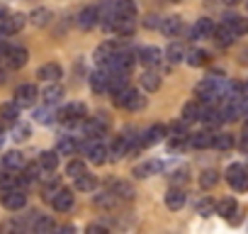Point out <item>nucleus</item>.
I'll list each match as a JSON object with an SVG mask.
<instances>
[{"mask_svg":"<svg viewBox=\"0 0 248 234\" xmlns=\"http://www.w3.org/2000/svg\"><path fill=\"white\" fill-rule=\"evenodd\" d=\"M224 176H226V183L233 190H238V193L248 190V166L246 164H231Z\"/></svg>","mask_w":248,"mask_h":234,"instance_id":"nucleus-1","label":"nucleus"},{"mask_svg":"<svg viewBox=\"0 0 248 234\" xmlns=\"http://www.w3.org/2000/svg\"><path fill=\"white\" fill-rule=\"evenodd\" d=\"M56 120L61 125H78V122H83L85 120V105L83 102H71V105L61 107L56 112Z\"/></svg>","mask_w":248,"mask_h":234,"instance_id":"nucleus-2","label":"nucleus"},{"mask_svg":"<svg viewBox=\"0 0 248 234\" xmlns=\"http://www.w3.org/2000/svg\"><path fill=\"white\" fill-rule=\"evenodd\" d=\"M0 61H3L8 68H22L27 64V49H22V47H3V51H0Z\"/></svg>","mask_w":248,"mask_h":234,"instance_id":"nucleus-3","label":"nucleus"},{"mask_svg":"<svg viewBox=\"0 0 248 234\" xmlns=\"http://www.w3.org/2000/svg\"><path fill=\"white\" fill-rule=\"evenodd\" d=\"M83 130H85V134H88V137L100 139V137L109 130V120H107V115H105V112H100V115H95V117H88V120L83 122Z\"/></svg>","mask_w":248,"mask_h":234,"instance_id":"nucleus-4","label":"nucleus"},{"mask_svg":"<svg viewBox=\"0 0 248 234\" xmlns=\"http://www.w3.org/2000/svg\"><path fill=\"white\" fill-rule=\"evenodd\" d=\"M78 149H80V151L88 156V161H93V164H105V161H107V149H105V144L97 142V139H88V142L78 144Z\"/></svg>","mask_w":248,"mask_h":234,"instance_id":"nucleus-5","label":"nucleus"},{"mask_svg":"<svg viewBox=\"0 0 248 234\" xmlns=\"http://www.w3.org/2000/svg\"><path fill=\"white\" fill-rule=\"evenodd\" d=\"M0 202H3L5 210H22L27 205V193L22 188H8L0 195Z\"/></svg>","mask_w":248,"mask_h":234,"instance_id":"nucleus-6","label":"nucleus"},{"mask_svg":"<svg viewBox=\"0 0 248 234\" xmlns=\"http://www.w3.org/2000/svg\"><path fill=\"white\" fill-rule=\"evenodd\" d=\"M49 202H51V207H54L56 212H66V210L73 207V193H71L68 188H56V190L51 193Z\"/></svg>","mask_w":248,"mask_h":234,"instance_id":"nucleus-7","label":"nucleus"},{"mask_svg":"<svg viewBox=\"0 0 248 234\" xmlns=\"http://www.w3.org/2000/svg\"><path fill=\"white\" fill-rule=\"evenodd\" d=\"M37 98H39V90H37V85H32V83H25V85H20V88L15 90V102H17L20 107L34 105Z\"/></svg>","mask_w":248,"mask_h":234,"instance_id":"nucleus-8","label":"nucleus"},{"mask_svg":"<svg viewBox=\"0 0 248 234\" xmlns=\"http://www.w3.org/2000/svg\"><path fill=\"white\" fill-rule=\"evenodd\" d=\"M114 15L117 20H137V0H117Z\"/></svg>","mask_w":248,"mask_h":234,"instance_id":"nucleus-9","label":"nucleus"},{"mask_svg":"<svg viewBox=\"0 0 248 234\" xmlns=\"http://www.w3.org/2000/svg\"><path fill=\"white\" fill-rule=\"evenodd\" d=\"M139 61L149 68H156L163 61V51L158 47H144V49H139Z\"/></svg>","mask_w":248,"mask_h":234,"instance_id":"nucleus-10","label":"nucleus"},{"mask_svg":"<svg viewBox=\"0 0 248 234\" xmlns=\"http://www.w3.org/2000/svg\"><path fill=\"white\" fill-rule=\"evenodd\" d=\"M25 22H27V17H25L22 13L8 15L3 22H0V32H3V34H15V32H20V30L25 27Z\"/></svg>","mask_w":248,"mask_h":234,"instance_id":"nucleus-11","label":"nucleus"},{"mask_svg":"<svg viewBox=\"0 0 248 234\" xmlns=\"http://www.w3.org/2000/svg\"><path fill=\"white\" fill-rule=\"evenodd\" d=\"M97 17H100L97 8H95V5H88V8H83L80 15H78V27H80V30H93V27L97 25Z\"/></svg>","mask_w":248,"mask_h":234,"instance_id":"nucleus-12","label":"nucleus"},{"mask_svg":"<svg viewBox=\"0 0 248 234\" xmlns=\"http://www.w3.org/2000/svg\"><path fill=\"white\" fill-rule=\"evenodd\" d=\"M202 102L200 100H190V102H185V107H183V112H180V117H183V122H197L200 117H202Z\"/></svg>","mask_w":248,"mask_h":234,"instance_id":"nucleus-13","label":"nucleus"},{"mask_svg":"<svg viewBox=\"0 0 248 234\" xmlns=\"http://www.w3.org/2000/svg\"><path fill=\"white\" fill-rule=\"evenodd\" d=\"M39 95H42L44 105H49V107H51V105H59V102H61V98H63V88L54 81V83H51V85H46Z\"/></svg>","mask_w":248,"mask_h":234,"instance_id":"nucleus-14","label":"nucleus"},{"mask_svg":"<svg viewBox=\"0 0 248 234\" xmlns=\"http://www.w3.org/2000/svg\"><path fill=\"white\" fill-rule=\"evenodd\" d=\"M107 81H109V71L105 66H100L93 76H90V88L93 93H105L107 90Z\"/></svg>","mask_w":248,"mask_h":234,"instance_id":"nucleus-15","label":"nucleus"},{"mask_svg":"<svg viewBox=\"0 0 248 234\" xmlns=\"http://www.w3.org/2000/svg\"><path fill=\"white\" fill-rule=\"evenodd\" d=\"M187 144H190V147H195V149H209V147L214 144V134H212L209 130L195 132V134H190Z\"/></svg>","mask_w":248,"mask_h":234,"instance_id":"nucleus-16","label":"nucleus"},{"mask_svg":"<svg viewBox=\"0 0 248 234\" xmlns=\"http://www.w3.org/2000/svg\"><path fill=\"white\" fill-rule=\"evenodd\" d=\"M37 76H39L42 81H46V83H54V81H59V78L63 76V68H61L59 64H44V66L37 71Z\"/></svg>","mask_w":248,"mask_h":234,"instance_id":"nucleus-17","label":"nucleus"},{"mask_svg":"<svg viewBox=\"0 0 248 234\" xmlns=\"http://www.w3.org/2000/svg\"><path fill=\"white\" fill-rule=\"evenodd\" d=\"M129 144H132V142H129L127 137H117V142L112 144V149L107 151V156L114 159V161H117V159H124V156H129Z\"/></svg>","mask_w":248,"mask_h":234,"instance_id":"nucleus-18","label":"nucleus"},{"mask_svg":"<svg viewBox=\"0 0 248 234\" xmlns=\"http://www.w3.org/2000/svg\"><path fill=\"white\" fill-rule=\"evenodd\" d=\"M129 73L127 71H109V81H107V90H112V95L117 93V90H122V88H127V78Z\"/></svg>","mask_w":248,"mask_h":234,"instance_id":"nucleus-19","label":"nucleus"},{"mask_svg":"<svg viewBox=\"0 0 248 234\" xmlns=\"http://www.w3.org/2000/svg\"><path fill=\"white\" fill-rule=\"evenodd\" d=\"M212 32H214V22L207 20V17H202L192 27V39H207V37H212Z\"/></svg>","mask_w":248,"mask_h":234,"instance_id":"nucleus-20","label":"nucleus"},{"mask_svg":"<svg viewBox=\"0 0 248 234\" xmlns=\"http://www.w3.org/2000/svg\"><path fill=\"white\" fill-rule=\"evenodd\" d=\"M78 151V142L73 137H59L56 142V154L59 156H73Z\"/></svg>","mask_w":248,"mask_h":234,"instance_id":"nucleus-21","label":"nucleus"},{"mask_svg":"<svg viewBox=\"0 0 248 234\" xmlns=\"http://www.w3.org/2000/svg\"><path fill=\"white\" fill-rule=\"evenodd\" d=\"M183 205H185V190L170 188V190L166 193V207H168V210H180Z\"/></svg>","mask_w":248,"mask_h":234,"instance_id":"nucleus-22","label":"nucleus"},{"mask_svg":"<svg viewBox=\"0 0 248 234\" xmlns=\"http://www.w3.org/2000/svg\"><path fill=\"white\" fill-rule=\"evenodd\" d=\"M212 37L217 39V44H221V47H229L233 39H236V34H233V30L229 27V25H221V27H214V32H212Z\"/></svg>","mask_w":248,"mask_h":234,"instance_id":"nucleus-23","label":"nucleus"},{"mask_svg":"<svg viewBox=\"0 0 248 234\" xmlns=\"http://www.w3.org/2000/svg\"><path fill=\"white\" fill-rule=\"evenodd\" d=\"M37 164L42 166V171L51 173V171H56V166H59V154H56V151H42L39 159H37Z\"/></svg>","mask_w":248,"mask_h":234,"instance_id":"nucleus-24","label":"nucleus"},{"mask_svg":"<svg viewBox=\"0 0 248 234\" xmlns=\"http://www.w3.org/2000/svg\"><path fill=\"white\" fill-rule=\"evenodd\" d=\"M0 120L17 122L20 120V105L17 102H3V105H0Z\"/></svg>","mask_w":248,"mask_h":234,"instance_id":"nucleus-25","label":"nucleus"},{"mask_svg":"<svg viewBox=\"0 0 248 234\" xmlns=\"http://www.w3.org/2000/svg\"><path fill=\"white\" fill-rule=\"evenodd\" d=\"M109 190L117 195V198H124V200H132L137 193H134V188L129 185V183H124V181H112L109 183Z\"/></svg>","mask_w":248,"mask_h":234,"instance_id":"nucleus-26","label":"nucleus"},{"mask_svg":"<svg viewBox=\"0 0 248 234\" xmlns=\"http://www.w3.org/2000/svg\"><path fill=\"white\" fill-rule=\"evenodd\" d=\"M161 168H163L161 161H146V164H139V166L134 168V176H137V178H149V176L158 173Z\"/></svg>","mask_w":248,"mask_h":234,"instance_id":"nucleus-27","label":"nucleus"},{"mask_svg":"<svg viewBox=\"0 0 248 234\" xmlns=\"http://www.w3.org/2000/svg\"><path fill=\"white\" fill-rule=\"evenodd\" d=\"M224 25H229L236 37H238V34H248V20H243V17H238V15H226V17H224Z\"/></svg>","mask_w":248,"mask_h":234,"instance_id":"nucleus-28","label":"nucleus"},{"mask_svg":"<svg viewBox=\"0 0 248 234\" xmlns=\"http://www.w3.org/2000/svg\"><path fill=\"white\" fill-rule=\"evenodd\" d=\"M161 30H163L166 37H175V34L183 32V20H180V17H166V20L161 22Z\"/></svg>","mask_w":248,"mask_h":234,"instance_id":"nucleus-29","label":"nucleus"},{"mask_svg":"<svg viewBox=\"0 0 248 234\" xmlns=\"http://www.w3.org/2000/svg\"><path fill=\"white\" fill-rule=\"evenodd\" d=\"M163 137H166V127H163V125H154V127L146 130V134H141V139H144L146 147H149V144H158Z\"/></svg>","mask_w":248,"mask_h":234,"instance_id":"nucleus-30","label":"nucleus"},{"mask_svg":"<svg viewBox=\"0 0 248 234\" xmlns=\"http://www.w3.org/2000/svg\"><path fill=\"white\" fill-rule=\"evenodd\" d=\"M3 166L10 168V171H20V168H25V156L20 151H8L3 156Z\"/></svg>","mask_w":248,"mask_h":234,"instance_id":"nucleus-31","label":"nucleus"},{"mask_svg":"<svg viewBox=\"0 0 248 234\" xmlns=\"http://www.w3.org/2000/svg\"><path fill=\"white\" fill-rule=\"evenodd\" d=\"M141 85L149 90V93H156L161 88V76L156 71H144L141 73Z\"/></svg>","mask_w":248,"mask_h":234,"instance_id":"nucleus-32","label":"nucleus"},{"mask_svg":"<svg viewBox=\"0 0 248 234\" xmlns=\"http://www.w3.org/2000/svg\"><path fill=\"white\" fill-rule=\"evenodd\" d=\"M217 212L221 215V217H226V219H231L236 212H238V202L233 200V198H224L219 205H217Z\"/></svg>","mask_w":248,"mask_h":234,"instance_id":"nucleus-33","label":"nucleus"},{"mask_svg":"<svg viewBox=\"0 0 248 234\" xmlns=\"http://www.w3.org/2000/svg\"><path fill=\"white\" fill-rule=\"evenodd\" d=\"M95 185H97V176H93V173H88V171L76 178V188H78L80 193H90Z\"/></svg>","mask_w":248,"mask_h":234,"instance_id":"nucleus-34","label":"nucleus"},{"mask_svg":"<svg viewBox=\"0 0 248 234\" xmlns=\"http://www.w3.org/2000/svg\"><path fill=\"white\" fill-rule=\"evenodd\" d=\"M214 149H219V151H226V149H231L233 147V134H229V132H221V134H214V144H212Z\"/></svg>","mask_w":248,"mask_h":234,"instance_id":"nucleus-35","label":"nucleus"},{"mask_svg":"<svg viewBox=\"0 0 248 234\" xmlns=\"http://www.w3.org/2000/svg\"><path fill=\"white\" fill-rule=\"evenodd\" d=\"M85 171H88V168H85V161H80V159H73V161L66 166V176L73 178V181H76L78 176H83Z\"/></svg>","mask_w":248,"mask_h":234,"instance_id":"nucleus-36","label":"nucleus"},{"mask_svg":"<svg viewBox=\"0 0 248 234\" xmlns=\"http://www.w3.org/2000/svg\"><path fill=\"white\" fill-rule=\"evenodd\" d=\"M15 127H13V139L15 142H25L30 134H32V130H30V125H25V122H13Z\"/></svg>","mask_w":248,"mask_h":234,"instance_id":"nucleus-37","label":"nucleus"},{"mask_svg":"<svg viewBox=\"0 0 248 234\" xmlns=\"http://www.w3.org/2000/svg\"><path fill=\"white\" fill-rule=\"evenodd\" d=\"M217 183H219V173H217V171H212V168H209V171H204V173L200 176V185H202L204 190L214 188Z\"/></svg>","mask_w":248,"mask_h":234,"instance_id":"nucleus-38","label":"nucleus"},{"mask_svg":"<svg viewBox=\"0 0 248 234\" xmlns=\"http://www.w3.org/2000/svg\"><path fill=\"white\" fill-rule=\"evenodd\" d=\"M166 56H168V61H170V64H178V61H183V59H185V49H183L180 44H170V47L166 49Z\"/></svg>","mask_w":248,"mask_h":234,"instance_id":"nucleus-39","label":"nucleus"},{"mask_svg":"<svg viewBox=\"0 0 248 234\" xmlns=\"http://www.w3.org/2000/svg\"><path fill=\"white\" fill-rule=\"evenodd\" d=\"M187 64H190V66H204V64H207V51L192 49V51L187 54Z\"/></svg>","mask_w":248,"mask_h":234,"instance_id":"nucleus-40","label":"nucleus"},{"mask_svg":"<svg viewBox=\"0 0 248 234\" xmlns=\"http://www.w3.org/2000/svg\"><path fill=\"white\" fill-rule=\"evenodd\" d=\"M34 120H37L39 125H51V122L56 120V115H54L49 107H42V110H37V112H34Z\"/></svg>","mask_w":248,"mask_h":234,"instance_id":"nucleus-41","label":"nucleus"},{"mask_svg":"<svg viewBox=\"0 0 248 234\" xmlns=\"http://www.w3.org/2000/svg\"><path fill=\"white\" fill-rule=\"evenodd\" d=\"M30 20H32V22H34L37 27H44V25H46V22L51 20V13L42 8V10H34V13L30 15Z\"/></svg>","mask_w":248,"mask_h":234,"instance_id":"nucleus-42","label":"nucleus"},{"mask_svg":"<svg viewBox=\"0 0 248 234\" xmlns=\"http://www.w3.org/2000/svg\"><path fill=\"white\" fill-rule=\"evenodd\" d=\"M32 227H34L37 232H51V229H54L56 224H54V222H51L49 217H42V215H37V217H34V224H32Z\"/></svg>","mask_w":248,"mask_h":234,"instance_id":"nucleus-43","label":"nucleus"},{"mask_svg":"<svg viewBox=\"0 0 248 234\" xmlns=\"http://www.w3.org/2000/svg\"><path fill=\"white\" fill-rule=\"evenodd\" d=\"M117 202V195L109 190V193H100L97 198H95V205H100V207H109V205H114Z\"/></svg>","mask_w":248,"mask_h":234,"instance_id":"nucleus-44","label":"nucleus"},{"mask_svg":"<svg viewBox=\"0 0 248 234\" xmlns=\"http://www.w3.org/2000/svg\"><path fill=\"white\" fill-rule=\"evenodd\" d=\"M144 25H146V27H149V30H154V27H161V20H158V17H156V15H149V17H146V22H144Z\"/></svg>","mask_w":248,"mask_h":234,"instance_id":"nucleus-45","label":"nucleus"},{"mask_svg":"<svg viewBox=\"0 0 248 234\" xmlns=\"http://www.w3.org/2000/svg\"><path fill=\"white\" fill-rule=\"evenodd\" d=\"M197 210H200L202 215H207V212H212V202H209V200H202V202H197Z\"/></svg>","mask_w":248,"mask_h":234,"instance_id":"nucleus-46","label":"nucleus"},{"mask_svg":"<svg viewBox=\"0 0 248 234\" xmlns=\"http://www.w3.org/2000/svg\"><path fill=\"white\" fill-rule=\"evenodd\" d=\"M241 149L243 151H248V125L243 127V132H241Z\"/></svg>","mask_w":248,"mask_h":234,"instance_id":"nucleus-47","label":"nucleus"},{"mask_svg":"<svg viewBox=\"0 0 248 234\" xmlns=\"http://www.w3.org/2000/svg\"><path fill=\"white\" fill-rule=\"evenodd\" d=\"M88 232H97V234H102V232H105V227H100V224H90V227H88Z\"/></svg>","mask_w":248,"mask_h":234,"instance_id":"nucleus-48","label":"nucleus"},{"mask_svg":"<svg viewBox=\"0 0 248 234\" xmlns=\"http://www.w3.org/2000/svg\"><path fill=\"white\" fill-rule=\"evenodd\" d=\"M8 15H10V13H8V8H5V5H0V22H3Z\"/></svg>","mask_w":248,"mask_h":234,"instance_id":"nucleus-49","label":"nucleus"},{"mask_svg":"<svg viewBox=\"0 0 248 234\" xmlns=\"http://www.w3.org/2000/svg\"><path fill=\"white\" fill-rule=\"evenodd\" d=\"M226 5H238V3H243V0H224Z\"/></svg>","mask_w":248,"mask_h":234,"instance_id":"nucleus-50","label":"nucleus"},{"mask_svg":"<svg viewBox=\"0 0 248 234\" xmlns=\"http://www.w3.org/2000/svg\"><path fill=\"white\" fill-rule=\"evenodd\" d=\"M3 142H5V134H3V130H0V147H3Z\"/></svg>","mask_w":248,"mask_h":234,"instance_id":"nucleus-51","label":"nucleus"},{"mask_svg":"<svg viewBox=\"0 0 248 234\" xmlns=\"http://www.w3.org/2000/svg\"><path fill=\"white\" fill-rule=\"evenodd\" d=\"M3 83H5V73H3V71H0V85H3Z\"/></svg>","mask_w":248,"mask_h":234,"instance_id":"nucleus-52","label":"nucleus"},{"mask_svg":"<svg viewBox=\"0 0 248 234\" xmlns=\"http://www.w3.org/2000/svg\"><path fill=\"white\" fill-rule=\"evenodd\" d=\"M241 90H243V93H246V95H248V83H246V85H243V88H241Z\"/></svg>","mask_w":248,"mask_h":234,"instance_id":"nucleus-53","label":"nucleus"},{"mask_svg":"<svg viewBox=\"0 0 248 234\" xmlns=\"http://www.w3.org/2000/svg\"><path fill=\"white\" fill-rule=\"evenodd\" d=\"M246 10H248V0H246Z\"/></svg>","mask_w":248,"mask_h":234,"instance_id":"nucleus-54","label":"nucleus"},{"mask_svg":"<svg viewBox=\"0 0 248 234\" xmlns=\"http://www.w3.org/2000/svg\"><path fill=\"white\" fill-rule=\"evenodd\" d=\"M0 51H3V44H0Z\"/></svg>","mask_w":248,"mask_h":234,"instance_id":"nucleus-55","label":"nucleus"},{"mask_svg":"<svg viewBox=\"0 0 248 234\" xmlns=\"http://www.w3.org/2000/svg\"><path fill=\"white\" fill-rule=\"evenodd\" d=\"M168 3H173V0H168Z\"/></svg>","mask_w":248,"mask_h":234,"instance_id":"nucleus-56","label":"nucleus"}]
</instances>
